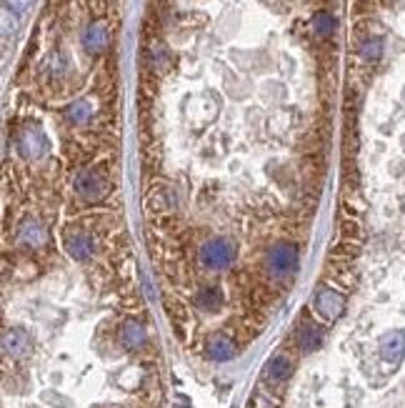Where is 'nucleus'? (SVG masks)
<instances>
[{
    "label": "nucleus",
    "mask_w": 405,
    "mask_h": 408,
    "mask_svg": "<svg viewBox=\"0 0 405 408\" xmlns=\"http://www.w3.org/2000/svg\"><path fill=\"white\" fill-rule=\"evenodd\" d=\"M235 261V243L226 235L208 238L200 248V263L208 270H223Z\"/></svg>",
    "instance_id": "obj_1"
},
{
    "label": "nucleus",
    "mask_w": 405,
    "mask_h": 408,
    "mask_svg": "<svg viewBox=\"0 0 405 408\" xmlns=\"http://www.w3.org/2000/svg\"><path fill=\"white\" fill-rule=\"evenodd\" d=\"M298 268V248L288 243V240H280L268 251V270L275 278H283L288 273Z\"/></svg>",
    "instance_id": "obj_2"
},
{
    "label": "nucleus",
    "mask_w": 405,
    "mask_h": 408,
    "mask_svg": "<svg viewBox=\"0 0 405 408\" xmlns=\"http://www.w3.org/2000/svg\"><path fill=\"white\" fill-rule=\"evenodd\" d=\"M108 180L98 170H80L75 175V193L88 203H101L108 196Z\"/></svg>",
    "instance_id": "obj_3"
},
{
    "label": "nucleus",
    "mask_w": 405,
    "mask_h": 408,
    "mask_svg": "<svg viewBox=\"0 0 405 408\" xmlns=\"http://www.w3.org/2000/svg\"><path fill=\"white\" fill-rule=\"evenodd\" d=\"M316 311L325 321H335L346 311V298H343V293H338L333 289H321L316 296Z\"/></svg>",
    "instance_id": "obj_4"
},
{
    "label": "nucleus",
    "mask_w": 405,
    "mask_h": 408,
    "mask_svg": "<svg viewBox=\"0 0 405 408\" xmlns=\"http://www.w3.org/2000/svg\"><path fill=\"white\" fill-rule=\"evenodd\" d=\"M18 148L25 158H40L48 150V138L40 128H25L18 138Z\"/></svg>",
    "instance_id": "obj_5"
},
{
    "label": "nucleus",
    "mask_w": 405,
    "mask_h": 408,
    "mask_svg": "<svg viewBox=\"0 0 405 408\" xmlns=\"http://www.w3.org/2000/svg\"><path fill=\"white\" fill-rule=\"evenodd\" d=\"M3 351L13 358H25L33 351V338L23 328H10L3 336Z\"/></svg>",
    "instance_id": "obj_6"
},
{
    "label": "nucleus",
    "mask_w": 405,
    "mask_h": 408,
    "mask_svg": "<svg viewBox=\"0 0 405 408\" xmlns=\"http://www.w3.org/2000/svg\"><path fill=\"white\" fill-rule=\"evenodd\" d=\"M66 251L71 258L75 261H88L93 258L96 253V246H93V238L83 231H73V233L66 235Z\"/></svg>",
    "instance_id": "obj_7"
},
{
    "label": "nucleus",
    "mask_w": 405,
    "mask_h": 408,
    "mask_svg": "<svg viewBox=\"0 0 405 408\" xmlns=\"http://www.w3.org/2000/svg\"><path fill=\"white\" fill-rule=\"evenodd\" d=\"M18 240L23 243V246L28 248H38L43 246L45 240H48V233H45V226H43L38 218L28 216L23 223H20V228H18Z\"/></svg>",
    "instance_id": "obj_8"
},
{
    "label": "nucleus",
    "mask_w": 405,
    "mask_h": 408,
    "mask_svg": "<svg viewBox=\"0 0 405 408\" xmlns=\"http://www.w3.org/2000/svg\"><path fill=\"white\" fill-rule=\"evenodd\" d=\"M208 356L218 363H226V360H233L235 358V343L230 341L228 336L218 333L208 341Z\"/></svg>",
    "instance_id": "obj_9"
},
{
    "label": "nucleus",
    "mask_w": 405,
    "mask_h": 408,
    "mask_svg": "<svg viewBox=\"0 0 405 408\" xmlns=\"http://www.w3.org/2000/svg\"><path fill=\"white\" fill-rule=\"evenodd\" d=\"M381 354H383V358L390 360V363H398V360L403 358L405 356V333L403 330H395V333L383 338Z\"/></svg>",
    "instance_id": "obj_10"
},
{
    "label": "nucleus",
    "mask_w": 405,
    "mask_h": 408,
    "mask_svg": "<svg viewBox=\"0 0 405 408\" xmlns=\"http://www.w3.org/2000/svg\"><path fill=\"white\" fill-rule=\"evenodd\" d=\"M83 45L88 53H103L108 48V30L105 25L101 23H93L85 28L83 33Z\"/></svg>",
    "instance_id": "obj_11"
},
{
    "label": "nucleus",
    "mask_w": 405,
    "mask_h": 408,
    "mask_svg": "<svg viewBox=\"0 0 405 408\" xmlns=\"http://www.w3.org/2000/svg\"><path fill=\"white\" fill-rule=\"evenodd\" d=\"M145 338H148V333H145V328L140 323H135V321H131V323H126L123 328H120V341H123V346L131 351L140 349L145 343Z\"/></svg>",
    "instance_id": "obj_12"
},
{
    "label": "nucleus",
    "mask_w": 405,
    "mask_h": 408,
    "mask_svg": "<svg viewBox=\"0 0 405 408\" xmlns=\"http://www.w3.org/2000/svg\"><path fill=\"white\" fill-rule=\"evenodd\" d=\"M321 343H323V330L318 328V326H313V323H305V326H300V330H298V346L303 351H318L321 349Z\"/></svg>",
    "instance_id": "obj_13"
},
{
    "label": "nucleus",
    "mask_w": 405,
    "mask_h": 408,
    "mask_svg": "<svg viewBox=\"0 0 405 408\" xmlns=\"http://www.w3.org/2000/svg\"><path fill=\"white\" fill-rule=\"evenodd\" d=\"M196 303H198V308H202V311H208V313L221 311V308H223V293H221V289H215V286H208V289H202L200 293H198Z\"/></svg>",
    "instance_id": "obj_14"
},
{
    "label": "nucleus",
    "mask_w": 405,
    "mask_h": 408,
    "mask_svg": "<svg viewBox=\"0 0 405 408\" xmlns=\"http://www.w3.org/2000/svg\"><path fill=\"white\" fill-rule=\"evenodd\" d=\"M290 373H293V363H290V358H286V356H275V358L268 360V366H265V376L273 381L290 379Z\"/></svg>",
    "instance_id": "obj_15"
},
{
    "label": "nucleus",
    "mask_w": 405,
    "mask_h": 408,
    "mask_svg": "<svg viewBox=\"0 0 405 408\" xmlns=\"http://www.w3.org/2000/svg\"><path fill=\"white\" fill-rule=\"evenodd\" d=\"M93 105H90L88 101H75V103H71L66 108V118L71 120V123H75V126H85L90 118H93Z\"/></svg>",
    "instance_id": "obj_16"
},
{
    "label": "nucleus",
    "mask_w": 405,
    "mask_h": 408,
    "mask_svg": "<svg viewBox=\"0 0 405 408\" xmlns=\"http://www.w3.org/2000/svg\"><path fill=\"white\" fill-rule=\"evenodd\" d=\"M313 28H316V33H318L321 38L333 36V30H335V18L330 15V13H316V18H313Z\"/></svg>",
    "instance_id": "obj_17"
},
{
    "label": "nucleus",
    "mask_w": 405,
    "mask_h": 408,
    "mask_svg": "<svg viewBox=\"0 0 405 408\" xmlns=\"http://www.w3.org/2000/svg\"><path fill=\"white\" fill-rule=\"evenodd\" d=\"M360 55H363L365 60H378L383 55V41L381 38H370V41H365L363 45H360Z\"/></svg>",
    "instance_id": "obj_18"
},
{
    "label": "nucleus",
    "mask_w": 405,
    "mask_h": 408,
    "mask_svg": "<svg viewBox=\"0 0 405 408\" xmlns=\"http://www.w3.org/2000/svg\"><path fill=\"white\" fill-rule=\"evenodd\" d=\"M33 3H36V0H3V6H6V10H8V13H18V15L28 13L30 8H33Z\"/></svg>",
    "instance_id": "obj_19"
}]
</instances>
